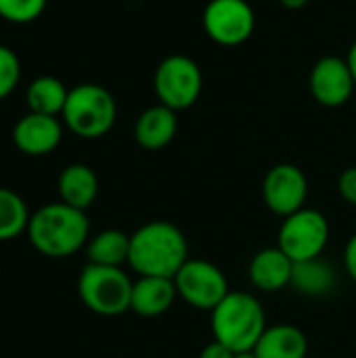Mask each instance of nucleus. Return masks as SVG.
<instances>
[{"label":"nucleus","mask_w":356,"mask_h":358,"mask_svg":"<svg viewBox=\"0 0 356 358\" xmlns=\"http://www.w3.org/2000/svg\"><path fill=\"white\" fill-rule=\"evenodd\" d=\"M187 260V237L176 224L168 220L147 222L130 235L128 264L138 277L174 279Z\"/></svg>","instance_id":"obj_1"},{"label":"nucleus","mask_w":356,"mask_h":358,"mask_svg":"<svg viewBox=\"0 0 356 358\" xmlns=\"http://www.w3.org/2000/svg\"><path fill=\"white\" fill-rule=\"evenodd\" d=\"M27 237L42 256L69 258L90 241V220L63 201L46 203L31 214Z\"/></svg>","instance_id":"obj_2"},{"label":"nucleus","mask_w":356,"mask_h":358,"mask_svg":"<svg viewBox=\"0 0 356 358\" xmlns=\"http://www.w3.org/2000/svg\"><path fill=\"white\" fill-rule=\"evenodd\" d=\"M210 323L214 340L229 346L235 355L252 352L269 327L260 300L248 292H229L212 310Z\"/></svg>","instance_id":"obj_3"},{"label":"nucleus","mask_w":356,"mask_h":358,"mask_svg":"<svg viewBox=\"0 0 356 358\" xmlns=\"http://www.w3.org/2000/svg\"><path fill=\"white\" fill-rule=\"evenodd\" d=\"M61 117L63 124L76 136L92 141L105 136L113 128L118 117V105L107 88L92 82H84L69 88Z\"/></svg>","instance_id":"obj_4"},{"label":"nucleus","mask_w":356,"mask_h":358,"mask_svg":"<svg viewBox=\"0 0 356 358\" xmlns=\"http://www.w3.org/2000/svg\"><path fill=\"white\" fill-rule=\"evenodd\" d=\"M134 281L122 266L86 264L78 279L82 304L99 317H120L130 310Z\"/></svg>","instance_id":"obj_5"},{"label":"nucleus","mask_w":356,"mask_h":358,"mask_svg":"<svg viewBox=\"0 0 356 358\" xmlns=\"http://www.w3.org/2000/svg\"><path fill=\"white\" fill-rule=\"evenodd\" d=\"M153 88L162 105L183 111L197 103L204 90V73L187 55L166 57L153 76Z\"/></svg>","instance_id":"obj_6"},{"label":"nucleus","mask_w":356,"mask_h":358,"mask_svg":"<svg viewBox=\"0 0 356 358\" xmlns=\"http://www.w3.org/2000/svg\"><path fill=\"white\" fill-rule=\"evenodd\" d=\"M329 241L327 218L313 208H302L283 218L277 235V248L287 254L292 262H306L321 258Z\"/></svg>","instance_id":"obj_7"},{"label":"nucleus","mask_w":356,"mask_h":358,"mask_svg":"<svg viewBox=\"0 0 356 358\" xmlns=\"http://www.w3.org/2000/svg\"><path fill=\"white\" fill-rule=\"evenodd\" d=\"M178 298L197 310H214L229 296L225 273L208 260H187L174 277Z\"/></svg>","instance_id":"obj_8"},{"label":"nucleus","mask_w":356,"mask_h":358,"mask_svg":"<svg viewBox=\"0 0 356 358\" xmlns=\"http://www.w3.org/2000/svg\"><path fill=\"white\" fill-rule=\"evenodd\" d=\"M201 23L206 34L220 46H239L256 29V13L248 0H210Z\"/></svg>","instance_id":"obj_9"},{"label":"nucleus","mask_w":356,"mask_h":358,"mask_svg":"<svg viewBox=\"0 0 356 358\" xmlns=\"http://www.w3.org/2000/svg\"><path fill=\"white\" fill-rule=\"evenodd\" d=\"M262 199L264 206L281 218L296 214L298 210L306 208V199H308L306 174L294 164L273 166L262 180Z\"/></svg>","instance_id":"obj_10"},{"label":"nucleus","mask_w":356,"mask_h":358,"mask_svg":"<svg viewBox=\"0 0 356 358\" xmlns=\"http://www.w3.org/2000/svg\"><path fill=\"white\" fill-rule=\"evenodd\" d=\"M355 88V78L342 57H321L311 69V94L323 107H342Z\"/></svg>","instance_id":"obj_11"},{"label":"nucleus","mask_w":356,"mask_h":358,"mask_svg":"<svg viewBox=\"0 0 356 358\" xmlns=\"http://www.w3.org/2000/svg\"><path fill=\"white\" fill-rule=\"evenodd\" d=\"M63 138V126L57 115L25 113L13 128L15 147L31 157H42L52 153Z\"/></svg>","instance_id":"obj_12"},{"label":"nucleus","mask_w":356,"mask_h":358,"mask_svg":"<svg viewBox=\"0 0 356 358\" xmlns=\"http://www.w3.org/2000/svg\"><path fill=\"white\" fill-rule=\"evenodd\" d=\"M178 298L174 279L166 277H138L132 285L130 310L145 319L166 315Z\"/></svg>","instance_id":"obj_13"},{"label":"nucleus","mask_w":356,"mask_h":358,"mask_svg":"<svg viewBox=\"0 0 356 358\" xmlns=\"http://www.w3.org/2000/svg\"><path fill=\"white\" fill-rule=\"evenodd\" d=\"M178 130V117L176 111L157 103L153 107H147L136 124H134V141L145 151H159L168 147Z\"/></svg>","instance_id":"obj_14"},{"label":"nucleus","mask_w":356,"mask_h":358,"mask_svg":"<svg viewBox=\"0 0 356 358\" xmlns=\"http://www.w3.org/2000/svg\"><path fill=\"white\" fill-rule=\"evenodd\" d=\"M248 275L260 292H279L292 283L294 262L279 248H266L252 258Z\"/></svg>","instance_id":"obj_15"},{"label":"nucleus","mask_w":356,"mask_h":358,"mask_svg":"<svg viewBox=\"0 0 356 358\" xmlns=\"http://www.w3.org/2000/svg\"><path fill=\"white\" fill-rule=\"evenodd\" d=\"M252 352L258 358H306L308 338L296 325L277 323L264 329Z\"/></svg>","instance_id":"obj_16"},{"label":"nucleus","mask_w":356,"mask_h":358,"mask_svg":"<svg viewBox=\"0 0 356 358\" xmlns=\"http://www.w3.org/2000/svg\"><path fill=\"white\" fill-rule=\"evenodd\" d=\"M59 201L86 212L99 195V178L92 168L84 164L67 166L57 180Z\"/></svg>","instance_id":"obj_17"},{"label":"nucleus","mask_w":356,"mask_h":358,"mask_svg":"<svg viewBox=\"0 0 356 358\" xmlns=\"http://www.w3.org/2000/svg\"><path fill=\"white\" fill-rule=\"evenodd\" d=\"M336 281L338 277L334 266L321 258H313L306 262H294V275L290 285L308 298H319L327 296L336 287Z\"/></svg>","instance_id":"obj_18"},{"label":"nucleus","mask_w":356,"mask_h":358,"mask_svg":"<svg viewBox=\"0 0 356 358\" xmlns=\"http://www.w3.org/2000/svg\"><path fill=\"white\" fill-rule=\"evenodd\" d=\"M128 254H130V235L118 229L101 231L86 243L88 264L122 266L128 262Z\"/></svg>","instance_id":"obj_19"},{"label":"nucleus","mask_w":356,"mask_h":358,"mask_svg":"<svg viewBox=\"0 0 356 358\" xmlns=\"http://www.w3.org/2000/svg\"><path fill=\"white\" fill-rule=\"evenodd\" d=\"M69 88L55 78V76H40L29 82L27 86V107L34 113H44V115H59L63 113V107L67 103Z\"/></svg>","instance_id":"obj_20"},{"label":"nucleus","mask_w":356,"mask_h":358,"mask_svg":"<svg viewBox=\"0 0 356 358\" xmlns=\"http://www.w3.org/2000/svg\"><path fill=\"white\" fill-rule=\"evenodd\" d=\"M29 210L23 197L10 189L0 187V241H10L27 231Z\"/></svg>","instance_id":"obj_21"},{"label":"nucleus","mask_w":356,"mask_h":358,"mask_svg":"<svg viewBox=\"0 0 356 358\" xmlns=\"http://www.w3.org/2000/svg\"><path fill=\"white\" fill-rule=\"evenodd\" d=\"M48 0H0V17L10 23H31L36 21Z\"/></svg>","instance_id":"obj_22"},{"label":"nucleus","mask_w":356,"mask_h":358,"mask_svg":"<svg viewBox=\"0 0 356 358\" xmlns=\"http://www.w3.org/2000/svg\"><path fill=\"white\" fill-rule=\"evenodd\" d=\"M21 78V63L15 50L0 44V101L6 99L19 84Z\"/></svg>","instance_id":"obj_23"},{"label":"nucleus","mask_w":356,"mask_h":358,"mask_svg":"<svg viewBox=\"0 0 356 358\" xmlns=\"http://www.w3.org/2000/svg\"><path fill=\"white\" fill-rule=\"evenodd\" d=\"M338 191L342 195V199L350 206L356 208V166L353 168H346L342 174H340V180H338Z\"/></svg>","instance_id":"obj_24"},{"label":"nucleus","mask_w":356,"mask_h":358,"mask_svg":"<svg viewBox=\"0 0 356 358\" xmlns=\"http://www.w3.org/2000/svg\"><path fill=\"white\" fill-rule=\"evenodd\" d=\"M344 268H346V275L356 283V233L348 239L344 248Z\"/></svg>","instance_id":"obj_25"},{"label":"nucleus","mask_w":356,"mask_h":358,"mask_svg":"<svg viewBox=\"0 0 356 358\" xmlns=\"http://www.w3.org/2000/svg\"><path fill=\"white\" fill-rule=\"evenodd\" d=\"M199 358H235V352L229 346L214 340L208 346H204V350L199 352Z\"/></svg>","instance_id":"obj_26"},{"label":"nucleus","mask_w":356,"mask_h":358,"mask_svg":"<svg viewBox=\"0 0 356 358\" xmlns=\"http://www.w3.org/2000/svg\"><path fill=\"white\" fill-rule=\"evenodd\" d=\"M346 63H348V67H350V73H353L356 84V42H353V46H350V50H348V55H346Z\"/></svg>","instance_id":"obj_27"},{"label":"nucleus","mask_w":356,"mask_h":358,"mask_svg":"<svg viewBox=\"0 0 356 358\" xmlns=\"http://www.w3.org/2000/svg\"><path fill=\"white\" fill-rule=\"evenodd\" d=\"M311 0H279V4H283L285 8H292V10H298L302 6H306Z\"/></svg>","instance_id":"obj_28"},{"label":"nucleus","mask_w":356,"mask_h":358,"mask_svg":"<svg viewBox=\"0 0 356 358\" xmlns=\"http://www.w3.org/2000/svg\"><path fill=\"white\" fill-rule=\"evenodd\" d=\"M235 358H258L254 352H241V355H235Z\"/></svg>","instance_id":"obj_29"}]
</instances>
